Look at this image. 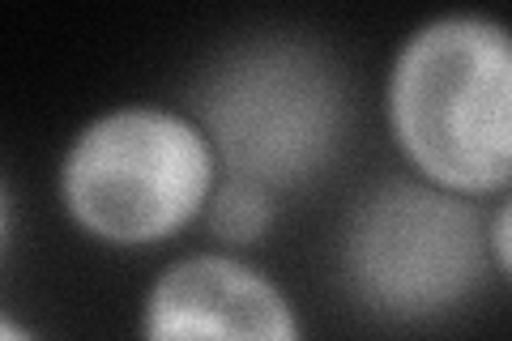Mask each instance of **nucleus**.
<instances>
[{"label":"nucleus","instance_id":"f257e3e1","mask_svg":"<svg viewBox=\"0 0 512 341\" xmlns=\"http://www.w3.org/2000/svg\"><path fill=\"white\" fill-rule=\"evenodd\" d=\"M389 128L423 184L491 197L512 180V43L483 13L431 18L397 47Z\"/></svg>","mask_w":512,"mask_h":341},{"label":"nucleus","instance_id":"f03ea898","mask_svg":"<svg viewBox=\"0 0 512 341\" xmlns=\"http://www.w3.org/2000/svg\"><path fill=\"white\" fill-rule=\"evenodd\" d=\"M218 184L201 124L167 107H116L90 120L60 162V201L111 248H154L197 222Z\"/></svg>","mask_w":512,"mask_h":341},{"label":"nucleus","instance_id":"7ed1b4c3","mask_svg":"<svg viewBox=\"0 0 512 341\" xmlns=\"http://www.w3.org/2000/svg\"><path fill=\"white\" fill-rule=\"evenodd\" d=\"M197 124L218 167L278 197L333 162L346 137V94L312 47L252 43L205 77Z\"/></svg>","mask_w":512,"mask_h":341},{"label":"nucleus","instance_id":"20e7f679","mask_svg":"<svg viewBox=\"0 0 512 341\" xmlns=\"http://www.w3.org/2000/svg\"><path fill=\"white\" fill-rule=\"evenodd\" d=\"M487 265V231L470 201L431 184H384L346 222V282L363 307L397 324L466 307Z\"/></svg>","mask_w":512,"mask_h":341},{"label":"nucleus","instance_id":"39448f33","mask_svg":"<svg viewBox=\"0 0 512 341\" xmlns=\"http://www.w3.org/2000/svg\"><path fill=\"white\" fill-rule=\"evenodd\" d=\"M141 341H303L286 290L227 252L163 269L141 307Z\"/></svg>","mask_w":512,"mask_h":341},{"label":"nucleus","instance_id":"423d86ee","mask_svg":"<svg viewBox=\"0 0 512 341\" xmlns=\"http://www.w3.org/2000/svg\"><path fill=\"white\" fill-rule=\"evenodd\" d=\"M274 214H278V197L261 184L252 180H218L214 192H210V205H205V226H210V235L218 243H227V248H252V243H261L269 235V226H274Z\"/></svg>","mask_w":512,"mask_h":341},{"label":"nucleus","instance_id":"0eeeda50","mask_svg":"<svg viewBox=\"0 0 512 341\" xmlns=\"http://www.w3.org/2000/svg\"><path fill=\"white\" fill-rule=\"evenodd\" d=\"M0 341H39V337L30 333L22 320H13V316L0 312Z\"/></svg>","mask_w":512,"mask_h":341},{"label":"nucleus","instance_id":"6e6552de","mask_svg":"<svg viewBox=\"0 0 512 341\" xmlns=\"http://www.w3.org/2000/svg\"><path fill=\"white\" fill-rule=\"evenodd\" d=\"M9 226H13V205H9L5 180H0V252H5V243H9Z\"/></svg>","mask_w":512,"mask_h":341}]
</instances>
